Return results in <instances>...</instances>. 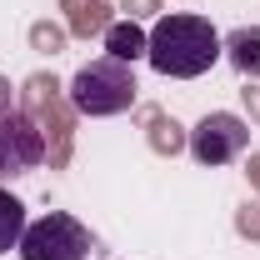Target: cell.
<instances>
[{"label":"cell","mask_w":260,"mask_h":260,"mask_svg":"<svg viewBox=\"0 0 260 260\" xmlns=\"http://www.w3.org/2000/svg\"><path fill=\"white\" fill-rule=\"evenodd\" d=\"M135 90H140V85H135L130 65L115 60V55L80 65L75 80H70V100H75L80 115H115V110H130V105H135Z\"/></svg>","instance_id":"cell-2"},{"label":"cell","mask_w":260,"mask_h":260,"mask_svg":"<svg viewBox=\"0 0 260 260\" xmlns=\"http://www.w3.org/2000/svg\"><path fill=\"white\" fill-rule=\"evenodd\" d=\"M85 255H90V230L65 210L30 220L20 235V260H85Z\"/></svg>","instance_id":"cell-3"},{"label":"cell","mask_w":260,"mask_h":260,"mask_svg":"<svg viewBox=\"0 0 260 260\" xmlns=\"http://www.w3.org/2000/svg\"><path fill=\"white\" fill-rule=\"evenodd\" d=\"M70 5H75L70 25H75L80 35H90V30H105V10H110L105 0H70Z\"/></svg>","instance_id":"cell-9"},{"label":"cell","mask_w":260,"mask_h":260,"mask_svg":"<svg viewBox=\"0 0 260 260\" xmlns=\"http://www.w3.org/2000/svg\"><path fill=\"white\" fill-rule=\"evenodd\" d=\"M45 160V135L25 110L0 115V175H25Z\"/></svg>","instance_id":"cell-5"},{"label":"cell","mask_w":260,"mask_h":260,"mask_svg":"<svg viewBox=\"0 0 260 260\" xmlns=\"http://www.w3.org/2000/svg\"><path fill=\"white\" fill-rule=\"evenodd\" d=\"M220 50H225V40L215 35V25L205 15H160L150 30V45H145L150 65L160 75H175V80L205 75L220 60Z\"/></svg>","instance_id":"cell-1"},{"label":"cell","mask_w":260,"mask_h":260,"mask_svg":"<svg viewBox=\"0 0 260 260\" xmlns=\"http://www.w3.org/2000/svg\"><path fill=\"white\" fill-rule=\"evenodd\" d=\"M10 110V80H0V115Z\"/></svg>","instance_id":"cell-14"},{"label":"cell","mask_w":260,"mask_h":260,"mask_svg":"<svg viewBox=\"0 0 260 260\" xmlns=\"http://www.w3.org/2000/svg\"><path fill=\"white\" fill-rule=\"evenodd\" d=\"M150 5H155V0H125V10H130V15H145Z\"/></svg>","instance_id":"cell-13"},{"label":"cell","mask_w":260,"mask_h":260,"mask_svg":"<svg viewBox=\"0 0 260 260\" xmlns=\"http://www.w3.org/2000/svg\"><path fill=\"white\" fill-rule=\"evenodd\" d=\"M250 175H255V180H260V155H255V160H250Z\"/></svg>","instance_id":"cell-16"},{"label":"cell","mask_w":260,"mask_h":260,"mask_svg":"<svg viewBox=\"0 0 260 260\" xmlns=\"http://www.w3.org/2000/svg\"><path fill=\"white\" fill-rule=\"evenodd\" d=\"M25 225H30V220H25V205H20V200H15L10 190H0V255L20 245Z\"/></svg>","instance_id":"cell-8"},{"label":"cell","mask_w":260,"mask_h":260,"mask_svg":"<svg viewBox=\"0 0 260 260\" xmlns=\"http://www.w3.org/2000/svg\"><path fill=\"white\" fill-rule=\"evenodd\" d=\"M240 230L245 235H260V205H245L240 210Z\"/></svg>","instance_id":"cell-11"},{"label":"cell","mask_w":260,"mask_h":260,"mask_svg":"<svg viewBox=\"0 0 260 260\" xmlns=\"http://www.w3.org/2000/svg\"><path fill=\"white\" fill-rule=\"evenodd\" d=\"M155 145H160V150H175V145H180V125H175V120H170V125L155 120Z\"/></svg>","instance_id":"cell-10"},{"label":"cell","mask_w":260,"mask_h":260,"mask_svg":"<svg viewBox=\"0 0 260 260\" xmlns=\"http://www.w3.org/2000/svg\"><path fill=\"white\" fill-rule=\"evenodd\" d=\"M245 100H250V105H255V115H260V90H245Z\"/></svg>","instance_id":"cell-15"},{"label":"cell","mask_w":260,"mask_h":260,"mask_svg":"<svg viewBox=\"0 0 260 260\" xmlns=\"http://www.w3.org/2000/svg\"><path fill=\"white\" fill-rule=\"evenodd\" d=\"M145 45H150V40H145V35H140V25H135V20H130V25H105V55H115V60H140V55H145Z\"/></svg>","instance_id":"cell-7"},{"label":"cell","mask_w":260,"mask_h":260,"mask_svg":"<svg viewBox=\"0 0 260 260\" xmlns=\"http://www.w3.org/2000/svg\"><path fill=\"white\" fill-rule=\"evenodd\" d=\"M225 55H230V65H235L245 80H260V25L230 30L225 35Z\"/></svg>","instance_id":"cell-6"},{"label":"cell","mask_w":260,"mask_h":260,"mask_svg":"<svg viewBox=\"0 0 260 260\" xmlns=\"http://www.w3.org/2000/svg\"><path fill=\"white\" fill-rule=\"evenodd\" d=\"M35 45H40V50H55V45H60V30H50V25H35Z\"/></svg>","instance_id":"cell-12"},{"label":"cell","mask_w":260,"mask_h":260,"mask_svg":"<svg viewBox=\"0 0 260 260\" xmlns=\"http://www.w3.org/2000/svg\"><path fill=\"white\" fill-rule=\"evenodd\" d=\"M245 145H250V125H245L240 115H230V110H215V115H205V120L190 130V155L200 165H225V160H235Z\"/></svg>","instance_id":"cell-4"}]
</instances>
